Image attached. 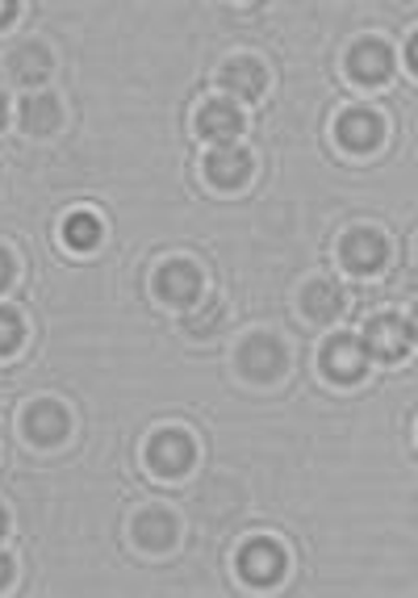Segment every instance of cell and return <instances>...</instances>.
Masks as SVG:
<instances>
[{
    "label": "cell",
    "mask_w": 418,
    "mask_h": 598,
    "mask_svg": "<svg viewBox=\"0 0 418 598\" xmlns=\"http://www.w3.org/2000/svg\"><path fill=\"white\" fill-rule=\"evenodd\" d=\"M348 67L360 84H381L389 72H394V55L385 42H355L352 55H348Z\"/></svg>",
    "instance_id": "obj_6"
},
{
    "label": "cell",
    "mask_w": 418,
    "mask_h": 598,
    "mask_svg": "<svg viewBox=\"0 0 418 598\" xmlns=\"http://www.w3.org/2000/svg\"><path fill=\"white\" fill-rule=\"evenodd\" d=\"M239 569L255 586H272V581L285 574V553L272 540H251L248 548H243V557H239Z\"/></svg>",
    "instance_id": "obj_3"
},
{
    "label": "cell",
    "mask_w": 418,
    "mask_h": 598,
    "mask_svg": "<svg viewBox=\"0 0 418 598\" xmlns=\"http://www.w3.org/2000/svg\"><path fill=\"white\" fill-rule=\"evenodd\" d=\"M222 84H227L234 97H243V101H255V97L264 93L268 76H264V67H260L255 59H230L227 67H222Z\"/></svg>",
    "instance_id": "obj_13"
},
{
    "label": "cell",
    "mask_w": 418,
    "mask_h": 598,
    "mask_svg": "<svg viewBox=\"0 0 418 598\" xmlns=\"http://www.w3.org/2000/svg\"><path fill=\"white\" fill-rule=\"evenodd\" d=\"M206 176L218 188H239L251 176V155L239 146H218L206 160Z\"/></svg>",
    "instance_id": "obj_8"
},
{
    "label": "cell",
    "mask_w": 418,
    "mask_h": 598,
    "mask_svg": "<svg viewBox=\"0 0 418 598\" xmlns=\"http://www.w3.org/2000/svg\"><path fill=\"white\" fill-rule=\"evenodd\" d=\"M9 578H13V561L0 553V586H9Z\"/></svg>",
    "instance_id": "obj_22"
},
{
    "label": "cell",
    "mask_w": 418,
    "mask_h": 598,
    "mask_svg": "<svg viewBox=\"0 0 418 598\" xmlns=\"http://www.w3.org/2000/svg\"><path fill=\"white\" fill-rule=\"evenodd\" d=\"M13 13H18V9H13V4L4 0V4H0V21H9V18H13Z\"/></svg>",
    "instance_id": "obj_23"
},
{
    "label": "cell",
    "mask_w": 418,
    "mask_h": 598,
    "mask_svg": "<svg viewBox=\"0 0 418 598\" xmlns=\"http://www.w3.org/2000/svg\"><path fill=\"white\" fill-rule=\"evenodd\" d=\"M369 365V356H364V344L355 339V335H339L331 339V348H327V372H331L334 381H355L360 372Z\"/></svg>",
    "instance_id": "obj_11"
},
{
    "label": "cell",
    "mask_w": 418,
    "mask_h": 598,
    "mask_svg": "<svg viewBox=\"0 0 418 598\" xmlns=\"http://www.w3.org/2000/svg\"><path fill=\"white\" fill-rule=\"evenodd\" d=\"M134 540L151 548V553H164L172 548V540H176V519L167 515V511H143V515L134 519Z\"/></svg>",
    "instance_id": "obj_14"
},
{
    "label": "cell",
    "mask_w": 418,
    "mask_h": 598,
    "mask_svg": "<svg viewBox=\"0 0 418 598\" xmlns=\"http://www.w3.org/2000/svg\"><path fill=\"white\" fill-rule=\"evenodd\" d=\"M334 134H339V143L348 146V151H373L381 143V118L369 113V109H352V113L339 118Z\"/></svg>",
    "instance_id": "obj_9"
},
{
    "label": "cell",
    "mask_w": 418,
    "mask_h": 598,
    "mask_svg": "<svg viewBox=\"0 0 418 598\" xmlns=\"http://www.w3.org/2000/svg\"><path fill=\"white\" fill-rule=\"evenodd\" d=\"M197 130H201V139L218 146H234V134L243 130V118H239V109L227 101H209L201 109V118H197Z\"/></svg>",
    "instance_id": "obj_7"
},
{
    "label": "cell",
    "mask_w": 418,
    "mask_h": 598,
    "mask_svg": "<svg viewBox=\"0 0 418 598\" xmlns=\"http://www.w3.org/2000/svg\"><path fill=\"white\" fill-rule=\"evenodd\" d=\"M9 67H13V80L18 84H38L51 72V55L42 46H21V51H13Z\"/></svg>",
    "instance_id": "obj_17"
},
{
    "label": "cell",
    "mask_w": 418,
    "mask_h": 598,
    "mask_svg": "<svg viewBox=\"0 0 418 598\" xmlns=\"http://www.w3.org/2000/svg\"><path fill=\"white\" fill-rule=\"evenodd\" d=\"M67 411H63L59 402H34L30 414H25V432L34 444H59L63 435H67Z\"/></svg>",
    "instance_id": "obj_10"
},
{
    "label": "cell",
    "mask_w": 418,
    "mask_h": 598,
    "mask_svg": "<svg viewBox=\"0 0 418 598\" xmlns=\"http://www.w3.org/2000/svg\"><path fill=\"white\" fill-rule=\"evenodd\" d=\"M9 276H13V260H9V251H0V290L9 285Z\"/></svg>",
    "instance_id": "obj_21"
},
{
    "label": "cell",
    "mask_w": 418,
    "mask_h": 598,
    "mask_svg": "<svg viewBox=\"0 0 418 598\" xmlns=\"http://www.w3.org/2000/svg\"><path fill=\"white\" fill-rule=\"evenodd\" d=\"M239 369L248 372L251 381H276L285 372V348L272 335H251L243 351H239Z\"/></svg>",
    "instance_id": "obj_2"
},
{
    "label": "cell",
    "mask_w": 418,
    "mask_h": 598,
    "mask_svg": "<svg viewBox=\"0 0 418 598\" xmlns=\"http://www.w3.org/2000/svg\"><path fill=\"white\" fill-rule=\"evenodd\" d=\"M21 318L13 314V309H4L0 306V356H9V351H18L21 348Z\"/></svg>",
    "instance_id": "obj_19"
},
{
    "label": "cell",
    "mask_w": 418,
    "mask_h": 598,
    "mask_svg": "<svg viewBox=\"0 0 418 598\" xmlns=\"http://www.w3.org/2000/svg\"><path fill=\"white\" fill-rule=\"evenodd\" d=\"M218 323H222V306H218V302H206V314H193V318H188V330L209 339V335L218 330Z\"/></svg>",
    "instance_id": "obj_20"
},
{
    "label": "cell",
    "mask_w": 418,
    "mask_h": 598,
    "mask_svg": "<svg viewBox=\"0 0 418 598\" xmlns=\"http://www.w3.org/2000/svg\"><path fill=\"white\" fill-rule=\"evenodd\" d=\"M385 239L376 235V230H352L348 239H343V248H339V255H343V264L352 272H376L381 264H385Z\"/></svg>",
    "instance_id": "obj_5"
},
{
    "label": "cell",
    "mask_w": 418,
    "mask_h": 598,
    "mask_svg": "<svg viewBox=\"0 0 418 598\" xmlns=\"http://www.w3.org/2000/svg\"><path fill=\"white\" fill-rule=\"evenodd\" d=\"M4 113H9V109H4V97H0V126H4Z\"/></svg>",
    "instance_id": "obj_24"
},
{
    "label": "cell",
    "mask_w": 418,
    "mask_h": 598,
    "mask_svg": "<svg viewBox=\"0 0 418 598\" xmlns=\"http://www.w3.org/2000/svg\"><path fill=\"white\" fill-rule=\"evenodd\" d=\"M146 465L160 477H180L193 465V439L185 432H160L146 444Z\"/></svg>",
    "instance_id": "obj_1"
},
{
    "label": "cell",
    "mask_w": 418,
    "mask_h": 598,
    "mask_svg": "<svg viewBox=\"0 0 418 598\" xmlns=\"http://www.w3.org/2000/svg\"><path fill=\"white\" fill-rule=\"evenodd\" d=\"M410 323H402V318H376L369 323V348L376 356H385V360H397L402 351H410Z\"/></svg>",
    "instance_id": "obj_12"
},
{
    "label": "cell",
    "mask_w": 418,
    "mask_h": 598,
    "mask_svg": "<svg viewBox=\"0 0 418 598\" xmlns=\"http://www.w3.org/2000/svg\"><path fill=\"white\" fill-rule=\"evenodd\" d=\"M63 122V109L55 97H30V101L21 105V126L30 130V134H55Z\"/></svg>",
    "instance_id": "obj_16"
},
{
    "label": "cell",
    "mask_w": 418,
    "mask_h": 598,
    "mask_svg": "<svg viewBox=\"0 0 418 598\" xmlns=\"http://www.w3.org/2000/svg\"><path fill=\"white\" fill-rule=\"evenodd\" d=\"M155 293L172 302V306H188V302H197V293H201V272L185 264V260H172L160 269L155 276Z\"/></svg>",
    "instance_id": "obj_4"
},
{
    "label": "cell",
    "mask_w": 418,
    "mask_h": 598,
    "mask_svg": "<svg viewBox=\"0 0 418 598\" xmlns=\"http://www.w3.org/2000/svg\"><path fill=\"white\" fill-rule=\"evenodd\" d=\"M301 306H306L310 318L327 323V318H334V314L343 309V290H339L334 281H310L306 293H301Z\"/></svg>",
    "instance_id": "obj_15"
},
{
    "label": "cell",
    "mask_w": 418,
    "mask_h": 598,
    "mask_svg": "<svg viewBox=\"0 0 418 598\" xmlns=\"http://www.w3.org/2000/svg\"><path fill=\"white\" fill-rule=\"evenodd\" d=\"M63 239L80 251L97 248V239H101V218H92V214H72V218L63 222Z\"/></svg>",
    "instance_id": "obj_18"
},
{
    "label": "cell",
    "mask_w": 418,
    "mask_h": 598,
    "mask_svg": "<svg viewBox=\"0 0 418 598\" xmlns=\"http://www.w3.org/2000/svg\"><path fill=\"white\" fill-rule=\"evenodd\" d=\"M0 532H4V515H0Z\"/></svg>",
    "instance_id": "obj_25"
}]
</instances>
